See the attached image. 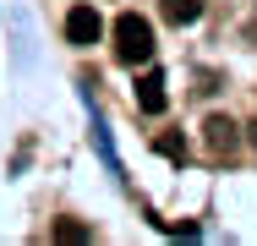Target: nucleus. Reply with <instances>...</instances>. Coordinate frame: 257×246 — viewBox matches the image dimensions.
<instances>
[{"label":"nucleus","instance_id":"obj_1","mask_svg":"<svg viewBox=\"0 0 257 246\" xmlns=\"http://www.w3.org/2000/svg\"><path fill=\"white\" fill-rule=\"evenodd\" d=\"M115 60L120 66H148L154 60V28H148V17H137V11L115 17Z\"/></svg>","mask_w":257,"mask_h":246},{"label":"nucleus","instance_id":"obj_2","mask_svg":"<svg viewBox=\"0 0 257 246\" xmlns=\"http://www.w3.org/2000/svg\"><path fill=\"white\" fill-rule=\"evenodd\" d=\"M66 39H71L77 49L99 44L104 39V17L93 11V6H71V11H66Z\"/></svg>","mask_w":257,"mask_h":246},{"label":"nucleus","instance_id":"obj_3","mask_svg":"<svg viewBox=\"0 0 257 246\" xmlns=\"http://www.w3.org/2000/svg\"><path fill=\"white\" fill-rule=\"evenodd\" d=\"M137 104H143L148 115H159V109L170 104V98H164V77H159V71H143V77H137Z\"/></svg>","mask_w":257,"mask_h":246},{"label":"nucleus","instance_id":"obj_6","mask_svg":"<svg viewBox=\"0 0 257 246\" xmlns=\"http://www.w3.org/2000/svg\"><path fill=\"white\" fill-rule=\"evenodd\" d=\"M252 148H257V126H252Z\"/></svg>","mask_w":257,"mask_h":246},{"label":"nucleus","instance_id":"obj_4","mask_svg":"<svg viewBox=\"0 0 257 246\" xmlns=\"http://www.w3.org/2000/svg\"><path fill=\"white\" fill-rule=\"evenodd\" d=\"M159 11H164V22L186 28V22H197V17H203V0H159Z\"/></svg>","mask_w":257,"mask_h":246},{"label":"nucleus","instance_id":"obj_5","mask_svg":"<svg viewBox=\"0 0 257 246\" xmlns=\"http://www.w3.org/2000/svg\"><path fill=\"white\" fill-rule=\"evenodd\" d=\"M203 132H208V148H213V153H235V126H230L224 115H213Z\"/></svg>","mask_w":257,"mask_h":246}]
</instances>
